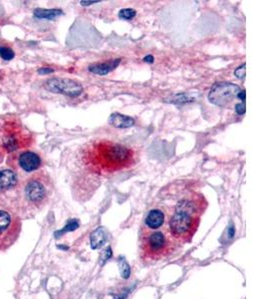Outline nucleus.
I'll return each instance as SVG.
<instances>
[{"label":"nucleus","mask_w":267,"mask_h":299,"mask_svg":"<svg viewBox=\"0 0 267 299\" xmlns=\"http://www.w3.org/2000/svg\"><path fill=\"white\" fill-rule=\"evenodd\" d=\"M99 1H81V4L86 6V5H90V4H95V3H98Z\"/></svg>","instance_id":"nucleus-25"},{"label":"nucleus","mask_w":267,"mask_h":299,"mask_svg":"<svg viewBox=\"0 0 267 299\" xmlns=\"http://www.w3.org/2000/svg\"><path fill=\"white\" fill-rule=\"evenodd\" d=\"M5 155H6V154H5V152L3 151V149H2V147H1V145H0V163L2 162V160H3V158H4Z\"/></svg>","instance_id":"nucleus-26"},{"label":"nucleus","mask_w":267,"mask_h":299,"mask_svg":"<svg viewBox=\"0 0 267 299\" xmlns=\"http://www.w3.org/2000/svg\"><path fill=\"white\" fill-rule=\"evenodd\" d=\"M121 62V59H112L103 63H94L89 66V71L97 75H106L113 71Z\"/></svg>","instance_id":"nucleus-12"},{"label":"nucleus","mask_w":267,"mask_h":299,"mask_svg":"<svg viewBox=\"0 0 267 299\" xmlns=\"http://www.w3.org/2000/svg\"><path fill=\"white\" fill-rule=\"evenodd\" d=\"M234 75L240 80H242L244 78V76H245V64L238 67V69L234 71Z\"/></svg>","instance_id":"nucleus-20"},{"label":"nucleus","mask_w":267,"mask_h":299,"mask_svg":"<svg viewBox=\"0 0 267 299\" xmlns=\"http://www.w3.org/2000/svg\"><path fill=\"white\" fill-rule=\"evenodd\" d=\"M135 15H136V11L134 9H131V8L122 9V10H120V12L118 13L119 18L124 19V20L132 19Z\"/></svg>","instance_id":"nucleus-17"},{"label":"nucleus","mask_w":267,"mask_h":299,"mask_svg":"<svg viewBox=\"0 0 267 299\" xmlns=\"http://www.w3.org/2000/svg\"><path fill=\"white\" fill-rule=\"evenodd\" d=\"M81 161L92 173L110 175L134 167L138 155L132 148L101 139L90 142L83 148Z\"/></svg>","instance_id":"nucleus-1"},{"label":"nucleus","mask_w":267,"mask_h":299,"mask_svg":"<svg viewBox=\"0 0 267 299\" xmlns=\"http://www.w3.org/2000/svg\"><path fill=\"white\" fill-rule=\"evenodd\" d=\"M46 90L69 97H78L83 92V87L78 82L66 78H51L44 84Z\"/></svg>","instance_id":"nucleus-9"},{"label":"nucleus","mask_w":267,"mask_h":299,"mask_svg":"<svg viewBox=\"0 0 267 299\" xmlns=\"http://www.w3.org/2000/svg\"><path fill=\"white\" fill-rule=\"evenodd\" d=\"M176 246L168 230H140V258L146 263L167 258L175 251Z\"/></svg>","instance_id":"nucleus-4"},{"label":"nucleus","mask_w":267,"mask_h":299,"mask_svg":"<svg viewBox=\"0 0 267 299\" xmlns=\"http://www.w3.org/2000/svg\"><path fill=\"white\" fill-rule=\"evenodd\" d=\"M7 165L10 170L14 171L16 174L21 173H35L42 165L41 157L29 150H24L8 155Z\"/></svg>","instance_id":"nucleus-7"},{"label":"nucleus","mask_w":267,"mask_h":299,"mask_svg":"<svg viewBox=\"0 0 267 299\" xmlns=\"http://www.w3.org/2000/svg\"><path fill=\"white\" fill-rule=\"evenodd\" d=\"M165 214L159 209H154L149 212L147 217L144 220V224L141 230H157L160 229L165 223Z\"/></svg>","instance_id":"nucleus-10"},{"label":"nucleus","mask_w":267,"mask_h":299,"mask_svg":"<svg viewBox=\"0 0 267 299\" xmlns=\"http://www.w3.org/2000/svg\"><path fill=\"white\" fill-rule=\"evenodd\" d=\"M108 122L111 126H113L115 128H129L135 124V121L131 117L121 115L118 113L112 114L109 117Z\"/></svg>","instance_id":"nucleus-13"},{"label":"nucleus","mask_w":267,"mask_h":299,"mask_svg":"<svg viewBox=\"0 0 267 299\" xmlns=\"http://www.w3.org/2000/svg\"><path fill=\"white\" fill-rule=\"evenodd\" d=\"M52 72H53V69H51V68H40L38 70L39 74H48V73H52Z\"/></svg>","instance_id":"nucleus-22"},{"label":"nucleus","mask_w":267,"mask_h":299,"mask_svg":"<svg viewBox=\"0 0 267 299\" xmlns=\"http://www.w3.org/2000/svg\"><path fill=\"white\" fill-rule=\"evenodd\" d=\"M79 226V223L77 220H71L69 221V223L67 225L64 226V228L62 230H60V234H63V232H66V231H72V230H75L77 229Z\"/></svg>","instance_id":"nucleus-19"},{"label":"nucleus","mask_w":267,"mask_h":299,"mask_svg":"<svg viewBox=\"0 0 267 299\" xmlns=\"http://www.w3.org/2000/svg\"><path fill=\"white\" fill-rule=\"evenodd\" d=\"M207 202L201 193L192 192L182 197L168 220V232L176 244H188L195 236Z\"/></svg>","instance_id":"nucleus-2"},{"label":"nucleus","mask_w":267,"mask_h":299,"mask_svg":"<svg viewBox=\"0 0 267 299\" xmlns=\"http://www.w3.org/2000/svg\"><path fill=\"white\" fill-rule=\"evenodd\" d=\"M240 88L238 85L227 82L215 83L208 94L210 103L218 107H229L238 98Z\"/></svg>","instance_id":"nucleus-8"},{"label":"nucleus","mask_w":267,"mask_h":299,"mask_svg":"<svg viewBox=\"0 0 267 299\" xmlns=\"http://www.w3.org/2000/svg\"><path fill=\"white\" fill-rule=\"evenodd\" d=\"M238 98L239 99V100L243 101V102L245 101V91H244V90H243V91H241V90H240V92L238 93Z\"/></svg>","instance_id":"nucleus-23"},{"label":"nucleus","mask_w":267,"mask_h":299,"mask_svg":"<svg viewBox=\"0 0 267 299\" xmlns=\"http://www.w3.org/2000/svg\"><path fill=\"white\" fill-rule=\"evenodd\" d=\"M21 225V218L16 212L0 206V250H6L17 241Z\"/></svg>","instance_id":"nucleus-6"},{"label":"nucleus","mask_w":267,"mask_h":299,"mask_svg":"<svg viewBox=\"0 0 267 299\" xmlns=\"http://www.w3.org/2000/svg\"><path fill=\"white\" fill-rule=\"evenodd\" d=\"M0 57L5 61H9L15 57V54L9 47H0Z\"/></svg>","instance_id":"nucleus-18"},{"label":"nucleus","mask_w":267,"mask_h":299,"mask_svg":"<svg viewBox=\"0 0 267 299\" xmlns=\"http://www.w3.org/2000/svg\"><path fill=\"white\" fill-rule=\"evenodd\" d=\"M20 180L18 174L10 169H3L0 171V191L16 189Z\"/></svg>","instance_id":"nucleus-11"},{"label":"nucleus","mask_w":267,"mask_h":299,"mask_svg":"<svg viewBox=\"0 0 267 299\" xmlns=\"http://www.w3.org/2000/svg\"><path fill=\"white\" fill-rule=\"evenodd\" d=\"M53 192L51 178L44 171L32 173L20 181L17 188V203L24 214H35L41 211L49 202Z\"/></svg>","instance_id":"nucleus-3"},{"label":"nucleus","mask_w":267,"mask_h":299,"mask_svg":"<svg viewBox=\"0 0 267 299\" xmlns=\"http://www.w3.org/2000/svg\"><path fill=\"white\" fill-rule=\"evenodd\" d=\"M33 137L20 122L6 120L0 128V145L5 154L24 151L33 145Z\"/></svg>","instance_id":"nucleus-5"},{"label":"nucleus","mask_w":267,"mask_h":299,"mask_svg":"<svg viewBox=\"0 0 267 299\" xmlns=\"http://www.w3.org/2000/svg\"><path fill=\"white\" fill-rule=\"evenodd\" d=\"M33 14H34V16L36 18L53 20L56 17L62 15L63 12L60 9H41V8H38V9H35L34 10Z\"/></svg>","instance_id":"nucleus-15"},{"label":"nucleus","mask_w":267,"mask_h":299,"mask_svg":"<svg viewBox=\"0 0 267 299\" xmlns=\"http://www.w3.org/2000/svg\"><path fill=\"white\" fill-rule=\"evenodd\" d=\"M235 111L239 115H243L245 113V105L244 103H238L235 105Z\"/></svg>","instance_id":"nucleus-21"},{"label":"nucleus","mask_w":267,"mask_h":299,"mask_svg":"<svg viewBox=\"0 0 267 299\" xmlns=\"http://www.w3.org/2000/svg\"><path fill=\"white\" fill-rule=\"evenodd\" d=\"M145 62H149V63H153V60H154V58H153V56L152 55H149V56H146L144 59H143Z\"/></svg>","instance_id":"nucleus-24"},{"label":"nucleus","mask_w":267,"mask_h":299,"mask_svg":"<svg viewBox=\"0 0 267 299\" xmlns=\"http://www.w3.org/2000/svg\"><path fill=\"white\" fill-rule=\"evenodd\" d=\"M107 242V232L103 227L96 228L90 236V246L92 249H99Z\"/></svg>","instance_id":"nucleus-14"},{"label":"nucleus","mask_w":267,"mask_h":299,"mask_svg":"<svg viewBox=\"0 0 267 299\" xmlns=\"http://www.w3.org/2000/svg\"><path fill=\"white\" fill-rule=\"evenodd\" d=\"M119 270H120L121 276L124 279L129 278L130 273H131V270H130V267H129V264L127 263V261L125 259H120L119 260Z\"/></svg>","instance_id":"nucleus-16"}]
</instances>
